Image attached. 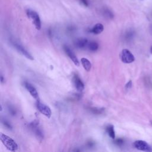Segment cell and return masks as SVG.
Listing matches in <instances>:
<instances>
[{
    "label": "cell",
    "instance_id": "10",
    "mask_svg": "<svg viewBox=\"0 0 152 152\" xmlns=\"http://www.w3.org/2000/svg\"><path fill=\"white\" fill-rule=\"evenodd\" d=\"M75 46L78 48H84L88 45V40L86 38H79L77 39L74 42Z\"/></svg>",
    "mask_w": 152,
    "mask_h": 152
},
{
    "label": "cell",
    "instance_id": "6",
    "mask_svg": "<svg viewBox=\"0 0 152 152\" xmlns=\"http://www.w3.org/2000/svg\"><path fill=\"white\" fill-rule=\"evenodd\" d=\"M64 50L66 52V53L67 54V55L69 57V58L72 60V61L74 62V64L78 66L80 65V63L79 61L77 58V56L75 55V54L74 53V52L66 46H64Z\"/></svg>",
    "mask_w": 152,
    "mask_h": 152
},
{
    "label": "cell",
    "instance_id": "15",
    "mask_svg": "<svg viewBox=\"0 0 152 152\" xmlns=\"http://www.w3.org/2000/svg\"><path fill=\"white\" fill-rule=\"evenodd\" d=\"M102 12L106 17H107L109 18H112L113 17V12L108 8H103Z\"/></svg>",
    "mask_w": 152,
    "mask_h": 152
},
{
    "label": "cell",
    "instance_id": "13",
    "mask_svg": "<svg viewBox=\"0 0 152 152\" xmlns=\"http://www.w3.org/2000/svg\"><path fill=\"white\" fill-rule=\"evenodd\" d=\"M106 131L107 132V134L112 139L115 138V132L114 130V127L112 125H109L106 128Z\"/></svg>",
    "mask_w": 152,
    "mask_h": 152
},
{
    "label": "cell",
    "instance_id": "5",
    "mask_svg": "<svg viewBox=\"0 0 152 152\" xmlns=\"http://www.w3.org/2000/svg\"><path fill=\"white\" fill-rule=\"evenodd\" d=\"M36 106L38 109V110L43 115L48 117V118H50L52 115V112L49 106L46 105L45 104H43L39 101L37 102Z\"/></svg>",
    "mask_w": 152,
    "mask_h": 152
},
{
    "label": "cell",
    "instance_id": "7",
    "mask_svg": "<svg viewBox=\"0 0 152 152\" xmlns=\"http://www.w3.org/2000/svg\"><path fill=\"white\" fill-rule=\"evenodd\" d=\"M14 46L15 47V48L18 50V52H19L20 53H21L23 55H24L25 57H26L27 58L30 59V60H33L34 58L29 53V52H28L23 46H21L20 45L17 44L16 43H14Z\"/></svg>",
    "mask_w": 152,
    "mask_h": 152
},
{
    "label": "cell",
    "instance_id": "20",
    "mask_svg": "<svg viewBox=\"0 0 152 152\" xmlns=\"http://www.w3.org/2000/svg\"><path fill=\"white\" fill-rule=\"evenodd\" d=\"M151 53H152V46H151Z\"/></svg>",
    "mask_w": 152,
    "mask_h": 152
},
{
    "label": "cell",
    "instance_id": "3",
    "mask_svg": "<svg viewBox=\"0 0 152 152\" xmlns=\"http://www.w3.org/2000/svg\"><path fill=\"white\" fill-rule=\"evenodd\" d=\"M120 58L122 62L125 64H130L135 61L134 55L126 49H124L120 55Z\"/></svg>",
    "mask_w": 152,
    "mask_h": 152
},
{
    "label": "cell",
    "instance_id": "8",
    "mask_svg": "<svg viewBox=\"0 0 152 152\" xmlns=\"http://www.w3.org/2000/svg\"><path fill=\"white\" fill-rule=\"evenodd\" d=\"M24 86L26 88V89L29 91L30 94L31 95L32 97H33L34 99L38 100L39 99V95L38 93L36 90V89L33 87L30 83L28 82H25L24 83Z\"/></svg>",
    "mask_w": 152,
    "mask_h": 152
},
{
    "label": "cell",
    "instance_id": "19",
    "mask_svg": "<svg viewBox=\"0 0 152 152\" xmlns=\"http://www.w3.org/2000/svg\"><path fill=\"white\" fill-rule=\"evenodd\" d=\"M1 83H3V81H4V78H3V76H2V75H1Z\"/></svg>",
    "mask_w": 152,
    "mask_h": 152
},
{
    "label": "cell",
    "instance_id": "12",
    "mask_svg": "<svg viewBox=\"0 0 152 152\" xmlns=\"http://www.w3.org/2000/svg\"><path fill=\"white\" fill-rule=\"evenodd\" d=\"M81 62L83 68L86 71H90L91 68V64L88 59H87L86 58H82L81 59Z\"/></svg>",
    "mask_w": 152,
    "mask_h": 152
},
{
    "label": "cell",
    "instance_id": "4",
    "mask_svg": "<svg viewBox=\"0 0 152 152\" xmlns=\"http://www.w3.org/2000/svg\"><path fill=\"white\" fill-rule=\"evenodd\" d=\"M134 146L138 150L150 152L152 151V147L146 141L143 140H137L134 142Z\"/></svg>",
    "mask_w": 152,
    "mask_h": 152
},
{
    "label": "cell",
    "instance_id": "14",
    "mask_svg": "<svg viewBox=\"0 0 152 152\" xmlns=\"http://www.w3.org/2000/svg\"><path fill=\"white\" fill-rule=\"evenodd\" d=\"M87 47H88V49L90 50H91L92 52H94V51H96L98 49L99 45L97 42H94V41H91V42L88 43Z\"/></svg>",
    "mask_w": 152,
    "mask_h": 152
},
{
    "label": "cell",
    "instance_id": "2",
    "mask_svg": "<svg viewBox=\"0 0 152 152\" xmlns=\"http://www.w3.org/2000/svg\"><path fill=\"white\" fill-rule=\"evenodd\" d=\"M26 14L27 17L32 21L36 28L40 30L41 28V21L37 12L31 9H27L26 10Z\"/></svg>",
    "mask_w": 152,
    "mask_h": 152
},
{
    "label": "cell",
    "instance_id": "9",
    "mask_svg": "<svg viewBox=\"0 0 152 152\" xmlns=\"http://www.w3.org/2000/svg\"><path fill=\"white\" fill-rule=\"evenodd\" d=\"M73 81H74V83L75 86V88H77V90L78 91H81L84 90V85L83 83L81 81V79L77 75H74V77L73 78Z\"/></svg>",
    "mask_w": 152,
    "mask_h": 152
},
{
    "label": "cell",
    "instance_id": "17",
    "mask_svg": "<svg viewBox=\"0 0 152 152\" xmlns=\"http://www.w3.org/2000/svg\"><path fill=\"white\" fill-rule=\"evenodd\" d=\"M131 86H132V81H131V80H129V81L127 83V84L125 85V87H126L127 89H129V88L131 87Z\"/></svg>",
    "mask_w": 152,
    "mask_h": 152
},
{
    "label": "cell",
    "instance_id": "11",
    "mask_svg": "<svg viewBox=\"0 0 152 152\" xmlns=\"http://www.w3.org/2000/svg\"><path fill=\"white\" fill-rule=\"evenodd\" d=\"M104 30V27L101 23H97L95 24L93 28L90 30V31L95 34H99L101 33Z\"/></svg>",
    "mask_w": 152,
    "mask_h": 152
},
{
    "label": "cell",
    "instance_id": "18",
    "mask_svg": "<svg viewBox=\"0 0 152 152\" xmlns=\"http://www.w3.org/2000/svg\"><path fill=\"white\" fill-rule=\"evenodd\" d=\"M123 142V140H121V139H118L116 141V143L118 145H120L121 144H122Z\"/></svg>",
    "mask_w": 152,
    "mask_h": 152
},
{
    "label": "cell",
    "instance_id": "16",
    "mask_svg": "<svg viewBox=\"0 0 152 152\" xmlns=\"http://www.w3.org/2000/svg\"><path fill=\"white\" fill-rule=\"evenodd\" d=\"M79 2L85 7H88L89 2L88 0H78Z\"/></svg>",
    "mask_w": 152,
    "mask_h": 152
},
{
    "label": "cell",
    "instance_id": "1",
    "mask_svg": "<svg viewBox=\"0 0 152 152\" xmlns=\"http://www.w3.org/2000/svg\"><path fill=\"white\" fill-rule=\"evenodd\" d=\"M0 139L2 144L5 147L10 151H14L18 149V145L17 143L11 137L3 133L0 134Z\"/></svg>",
    "mask_w": 152,
    "mask_h": 152
}]
</instances>
